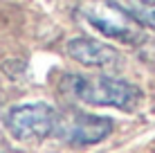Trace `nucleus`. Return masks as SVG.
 Here are the masks:
<instances>
[{
  "instance_id": "obj_1",
  "label": "nucleus",
  "mask_w": 155,
  "mask_h": 153,
  "mask_svg": "<svg viewBox=\"0 0 155 153\" xmlns=\"http://www.w3.org/2000/svg\"><path fill=\"white\" fill-rule=\"evenodd\" d=\"M65 90L79 101L90 106H113L119 110H135L142 101V90L130 81L115 77H85V75H68L63 81Z\"/></svg>"
},
{
  "instance_id": "obj_2",
  "label": "nucleus",
  "mask_w": 155,
  "mask_h": 153,
  "mask_svg": "<svg viewBox=\"0 0 155 153\" xmlns=\"http://www.w3.org/2000/svg\"><path fill=\"white\" fill-rule=\"evenodd\" d=\"M77 14L88 25H92L106 38H117L121 43H142L144 32L115 0H83Z\"/></svg>"
},
{
  "instance_id": "obj_3",
  "label": "nucleus",
  "mask_w": 155,
  "mask_h": 153,
  "mask_svg": "<svg viewBox=\"0 0 155 153\" xmlns=\"http://www.w3.org/2000/svg\"><path fill=\"white\" fill-rule=\"evenodd\" d=\"M56 119L58 110H54L50 104H23L14 106L5 117L7 131L20 142H31V140H45L54 135L56 131Z\"/></svg>"
},
{
  "instance_id": "obj_4",
  "label": "nucleus",
  "mask_w": 155,
  "mask_h": 153,
  "mask_svg": "<svg viewBox=\"0 0 155 153\" xmlns=\"http://www.w3.org/2000/svg\"><path fill=\"white\" fill-rule=\"evenodd\" d=\"M113 133V119L99 117V115L81 113V110H68L58 113L54 135L74 146H90L106 140Z\"/></svg>"
},
{
  "instance_id": "obj_5",
  "label": "nucleus",
  "mask_w": 155,
  "mask_h": 153,
  "mask_svg": "<svg viewBox=\"0 0 155 153\" xmlns=\"http://www.w3.org/2000/svg\"><path fill=\"white\" fill-rule=\"evenodd\" d=\"M65 52L70 59L88 68H113L121 61V54L117 47L97 38H88V36H79V38L68 41Z\"/></svg>"
},
{
  "instance_id": "obj_6",
  "label": "nucleus",
  "mask_w": 155,
  "mask_h": 153,
  "mask_svg": "<svg viewBox=\"0 0 155 153\" xmlns=\"http://www.w3.org/2000/svg\"><path fill=\"white\" fill-rule=\"evenodd\" d=\"M124 12L144 29L155 32V0H115Z\"/></svg>"
}]
</instances>
